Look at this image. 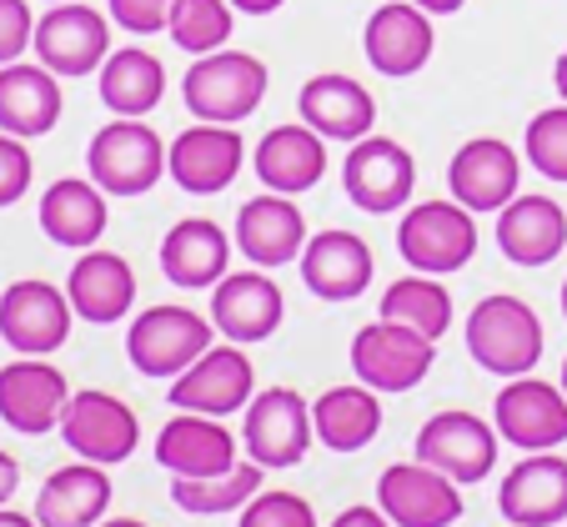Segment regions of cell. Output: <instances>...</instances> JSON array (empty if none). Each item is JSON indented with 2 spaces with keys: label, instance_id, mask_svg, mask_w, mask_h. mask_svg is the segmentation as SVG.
<instances>
[{
  "label": "cell",
  "instance_id": "15",
  "mask_svg": "<svg viewBox=\"0 0 567 527\" xmlns=\"http://www.w3.org/2000/svg\"><path fill=\"white\" fill-rule=\"evenodd\" d=\"M247 146L236 126H216V121H196L166 146V176L192 196H216L241 176Z\"/></svg>",
  "mask_w": 567,
  "mask_h": 527
},
{
  "label": "cell",
  "instance_id": "18",
  "mask_svg": "<svg viewBox=\"0 0 567 527\" xmlns=\"http://www.w3.org/2000/svg\"><path fill=\"white\" fill-rule=\"evenodd\" d=\"M362 51L377 75L408 81V75H417L422 65L432 61V51H437L432 16L422 11V6H412V0H386V6L372 11V21H367Z\"/></svg>",
  "mask_w": 567,
  "mask_h": 527
},
{
  "label": "cell",
  "instance_id": "52",
  "mask_svg": "<svg viewBox=\"0 0 567 527\" xmlns=\"http://www.w3.org/2000/svg\"><path fill=\"white\" fill-rule=\"evenodd\" d=\"M45 6H61V0H45Z\"/></svg>",
  "mask_w": 567,
  "mask_h": 527
},
{
  "label": "cell",
  "instance_id": "2",
  "mask_svg": "<svg viewBox=\"0 0 567 527\" xmlns=\"http://www.w3.org/2000/svg\"><path fill=\"white\" fill-rule=\"evenodd\" d=\"M467 352L482 372L527 376L543 362V322H537V312L523 297L493 291L467 317Z\"/></svg>",
  "mask_w": 567,
  "mask_h": 527
},
{
  "label": "cell",
  "instance_id": "44",
  "mask_svg": "<svg viewBox=\"0 0 567 527\" xmlns=\"http://www.w3.org/2000/svg\"><path fill=\"white\" fill-rule=\"evenodd\" d=\"M16 487H21V463H16L11 452H0V507L11 503Z\"/></svg>",
  "mask_w": 567,
  "mask_h": 527
},
{
  "label": "cell",
  "instance_id": "53",
  "mask_svg": "<svg viewBox=\"0 0 567 527\" xmlns=\"http://www.w3.org/2000/svg\"><path fill=\"white\" fill-rule=\"evenodd\" d=\"M513 527H517V523H513Z\"/></svg>",
  "mask_w": 567,
  "mask_h": 527
},
{
  "label": "cell",
  "instance_id": "17",
  "mask_svg": "<svg viewBox=\"0 0 567 527\" xmlns=\"http://www.w3.org/2000/svg\"><path fill=\"white\" fill-rule=\"evenodd\" d=\"M517 182H523V156H517L503 136L462 141L457 156L447 162L452 202H462L472 216L477 211H503V206L517 196Z\"/></svg>",
  "mask_w": 567,
  "mask_h": 527
},
{
  "label": "cell",
  "instance_id": "35",
  "mask_svg": "<svg viewBox=\"0 0 567 527\" xmlns=\"http://www.w3.org/2000/svg\"><path fill=\"white\" fill-rule=\"evenodd\" d=\"M261 463H236L216 477H172V503L192 517H221L241 513L261 493Z\"/></svg>",
  "mask_w": 567,
  "mask_h": 527
},
{
  "label": "cell",
  "instance_id": "6",
  "mask_svg": "<svg viewBox=\"0 0 567 527\" xmlns=\"http://www.w3.org/2000/svg\"><path fill=\"white\" fill-rule=\"evenodd\" d=\"M432 362H437V342L386 317L352 337V372L372 392H412L432 372Z\"/></svg>",
  "mask_w": 567,
  "mask_h": 527
},
{
  "label": "cell",
  "instance_id": "22",
  "mask_svg": "<svg viewBox=\"0 0 567 527\" xmlns=\"http://www.w3.org/2000/svg\"><path fill=\"white\" fill-rule=\"evenodd\" d=\"M297 111L317 136L347 141V146L362 141V136H372V126H377L372 91H367L362 81H352V75H342V71L311 75L307 86H301V96H297Z\"/></svg>",
  "mask_w": 567,
  "mask_h": 527
},
{
  "label": "cell",
  "instance_id": "5",
  "mask_svg": "<svg viewBox=\"0 0 567 527\" xmlns=\"http://www.w3.org/2000/svg\"><path fill=\"white\" fill-rule=\"evenodd\" d=\"M396 251L412 271L447 277V271L467 267L477 251V221L462 202H422L396 226Z\"/></svg>",
  "mask_w": 567,
  "mask_h": 527
},
{
  "label": "cell",
  "instance_id": "46",
  "mask_svg": "<svg viewBox=\"0 0 567 527\" xmlns=\"http://www.w3.org/2000/svg\"><path fill=\"white\" fill-rule=\"evenodd\" d=\"M412 6H422L427 16H457L467 0H412Z\"/></svg>",
  "mask_w": 567,
  "mask_h": 527
},
{
  "label": "cell",
  "instance_id": "25",
  "mask_svg": "<svg viewBox=\"0 0 567 527\" xmlns=\"http://www.w3.org/2000/svg\"><path fill=\"white\" fill-rule=\"evenodd\" d=\"M372 247L357 231H317L301 247V281L321 301H352L372 281Z\"/></svg>",
  "mask_w": 567,
  "mask_h": 527
},
{
  "label": "cell",
  "instance_id": "42",
  "mask_svg": "<svg viewBox=\"0 0 567 527\" xmlns=\"http://www.w3.org/2000/svg\"><path fill=\"white\" fill-rule=\"evenodd\" d=\"M106 6H111V21H116L121 31L156 35V31H166L176 0H106Z\"/></svg>",
  "mask_w": 567,
  "mask_h": 527
},
{
  "label": "cell",
  "instance_id": "29",
  "mask_svg": "<svg viewBox=\"0 0 567 527\" xmlns=\"http://www.w3.org/2000/svg\"><path fill=\"white\" fill-rule=\"evenodd\" d=\"M251 166H257L267 192L301 196L327 172V136H317L307 121L301 126H271L251 151Z\"/></svg>",
  "mask_w": 567,
  "mask_h": 527
},
{
  "label": "cell",
  "instance_id": "27",
  "mask_svg": "<svg viewBox=\"0 0 567 527\" xmlns=\"http://www.w3.org/2000/svg\"><path fill=\"white\" fill-rule=\"evenodd\" d=\"M65 297H71L75 317L91 327H116L136 301V271L116 251H81L65 277Z\"/></svg>",
  "mask_w": 567,
  "mask_h": 527
},
{
  "label": "cell",
  "instance_id": "28",
  "mask_svg": "<svg viewBox=\"0 0 567 527\" xmlns=\"http://www.w3.org/2000/svg\"><path fill=\"white\" fill-rule=\"evenodd\" d=\"M497 247L513 267H547L567 247V211L553 196H513L497 211Z\"/></svg>",
  "mask_w": 567,
  "mask_h": 527
},
{
  "label": "cell",
  "instance_id": "49",
  "mask_svg": "<svg viewBox=\"0 0 567 527\" xmlns=\"http://www.w3.org/2000/svg\"><path fill=\"white\" fill-rule=\"evenodd\" d=\"M96 527H146L141 517H111V523H96Z\"/></svg>",
  "mask_w": 567,
  "mask_h": 527
},
{
  "label": "cell",
  "instance_id": "3",
  "mask_svg": "<svg viewBox=\"0 0 567 527\" xmlns=\"http://www.w3.org/2000/svg\"><path fill=\"white\" fill-rule=\"evenodd\" d=\"M86 172L106 196H146L166 172V146L146 116H116L91 136Z\"/></svg>",
  "mask_w": 567,
  "mask_h": 527
},
{
  "label": "cell",
  "instance_id": "24",
  "mask_svg": "<svg viewBox=\"0 0 567 527\" xmlns=\"http://www.w3.org/2000/svg\"><path fill=\"white\" fill-rule=\"evenodd\" d=\"M497 507L517 527H553L567 517V457L533 452L497 487Z\"/></svg>",
  "mask_w": 567,
  "mask_h": 527
},
{
  "label": "cell",
  "instance_id": "41",
  "mask_svg": "<svg viewBox=\"0 0 567 527\" xmlns=\"http://www.w3.org/2000/svg\"><path fill=\"white\" fill-rule=\"evenodd\" d=\"M31 45H35L31 0H0V65L21 61Z\"/></svg>",
  "mask_w": 567,
  "mask_h": 527
},
{
  "label": "cell",
  "instance_id": "11",
  "mask_svg": "<svg viewBox=\"0 0 567 527\" xmlns=\"http://www.w3.org/2000/svg\"><path fill=\"white\" fill-rule=\"evenodd\" d=\"M251 463L261 467H297L311 452V402L291 388H267L261 397L247 402V422H241Z\"/></svg>",
  "mask_w": 567,
  "mask_h": 527
},
{
  "label": "cell",
  "instance_id": "31",
  "mask_svg": "<svg viewBox=\"0 0 567 527\" xmlns=\"http://www.w3.org/2000/svg\"><path fill=\"white\" fill-rule=\"evenodd\" d=\"M111 507V477L101 463L55 467L35 493V523L41 527H96Z\"/></svg>",
  "mask_w": 567,
  "mask_h": 527
},
{
  "label": "cell",
  "instance_id": "47",
  "mask_svg": "<svg viewBox=\"0 0 567 527\" xmlns=\"http://www.w3.org/2000/svg\"><path fill=\"white\" fill-rule=\"evenodd\" d=\"M0 527H41V523L25 513H11V507H0Z\"/></svg>",
  "mask_w": 567,
  "mask_h": 527
},
{
  "label": "cell",
  "instance_id": "23",
  "mask_svg": "<svg viewBox=\"0 0 567 527\" xmlns=\"http://www.w3.org/2000/svg\"><path fill=\"white\" fill-rule=\"evenodd\" d=\"M61 111H65L61 75L51 65H41V61L0 65V131H11L21 141L51 136Z\"/></svg>",
  "mask_w": 567,
  "mask_h": 527
},
{
  "label": "cell",
  "instance_id": "9",
  "mask_svg": "<svg viewBox=\"0 0 567 527\" xmlns=\"http://www.w3.org/2000/svg\"><path fill=\"white\" fill-rule=\"evenodd\" d=\"M257 392V366L247 362L241 342L206 347L182 376H172V407L176 412H206V417H231Z\"/></svg>",
  "mask_w": 567,
  "mask_h": 527
},
{
  "label": "cell",
  "instance_id": "1",
  "mask_svg": "<svg viewBox=\"0 0 567 527\" xmlns=\"http://www.w3.org/2000/svg\"><path fill=\"white\" fill-rule=\"evenodd\" d=\"M267 86H271V75L257 55L226 51L221 45V51H212V55H196V65L182 81V96H186V111H192L196 121L241 126V121L267 101Z\"/></svg>",
  "mask_w": 567,
  "mask_h": 527
},
{
  "label": "cell",
  "instance_id": "8",
  "mask_svg": "<svg viewBox=\"0 0 567 527\" xmlns=\"http://www.w3.org/2000/svg\"><path fill=\"white\" fill-rule=\"evenodd\" d=\"M35 61L55 75H91L111 55V21L86 0H61L35 21Z\"/></svg>",
  "mask_w": 567,
  "mask_h": 527
},
{
  "label": "cell",
  "instance_id": "12",
  "mask_svg": "<svg viewBox=\"0 0 567 527\" xmlns=\"http://www.w3.org/2000/svg\"><path fill=\"white\" fill-rule=\"evenodd\" d=\"M61 437L75 457L111 467V463H126L131 452H136L141 422L121 397H111V392H101V388H86V392H71V407H65V417H61Z\"/></svg>",
  "mask_w": 567,
  "mask_h": 527
},
{
  "label": "cell",
  "instance_id": "36",
  "mask_svg": "<svg viewBox=\"0 0 567 527\" xmlns=\"http://www.w3.org/2000/svg\"><path fill=\"white\" fill-rule=\"evenodd\" d=\"M382 317L386 322H402L412 332L442 342V332L452 327V291L442 287L437 277L417 271V277H396L392 287L382 291Z\"/></svg>",
  "mask_w": 567,
  "mask_h": 527
},
{
  "label": "cell",
  "instance_id": "39",
  "mask_svg": "<svg viewBox=\"0 0 567 527\" xmlns=\"http://www.w3.org/2000/svg\"><path fill=\"white\" fill-rule=\"evenodd\" d=\"M241 527H317V513L297 493H257L241 507Z\"/></svg>",
  "mask_w": 567,
  "mask_h": 527
},
{
  "label": "cell",
  "instance_id": "7",
  "mask_svg": "<svg viewBox=\"0 0 567 527\" xmlns=\"http://www.w3.org/2000/svg\"><path fill=\"white\" fill-rule=\"evenodd\" d=\"M342 186L357 211H372V216L402 211V206L412 202V186H417V162H412V151L402 146V141L362 136L347 151Z\"/></svg>",
  "mask_w": 567,
  "mask_h": 527
},
{
  "label": "cell",
  "instance_id": "26",
  "mask_svg": "<svg viewBox=\"0 0 567 527\" xmlns=\"http://www.w3.org/2000/svg\"><path fill=\"white\" fill-rule=\"evenodd\" d=\"M156 463L172 477H216L236 467V437L221 427V417L176 412L156 437Z\"/></svg>",
  "mask_w": 567,
  "mask_h": 527
},
{
  "label": "cell",
  "instance_id": "43",
  "mask_svg": "<svg viewBox=\"0 0 567 527\" xmlns=\"http://www.w3.org/2000/svg\"><path fill=\"white\" fill-rule=\"evenodd\" d=\"M332 527H396V523L382 513V507H347V513H337Z\"/></svg>",
  "mask_w": 567,
  "mask_h": 527
},
{
  "label": "cell",
  "instance_id": "4",
  "mask_svg": "<svg viewBox=\"0 0 567 527\" xmlns=\"http://www.w3.org/2000/svg\"><path fill=\"white\" fill-rule=\"evenodd\" d=\"M212 332H216V322H206L202 312L182 307V301L146 307L126 327V356L141 376H182L212 347Z\"/></svg>",
  "mask_w": 567,
  "mask_h": 527
},
{
  "label": "cell",
  "instance_id": "20",
  "mask_svg": "<svg viewBox=\"0 0 567 527\" xmlns=\"http://www.w3.org/2000/svg\"><path fill=\"white\" fill-rule=\"evenodd\" d=\"M287 317L281 287L267 271H226L212 287V322L216 332H226L231 342H267Z\"/></svg>",
  "mask_w": 567,
  "mask_h": 527
},
{
  "label": "cell",
  "instance_id": "45",
  "mask_svg": "<svg viewBox=\"0 0 567 527\" xmlns=\"http://www.w3.org/2000/svg\"><path fill=\"white\" fill-rule=\"evenodd\" d=\"M231 6H236L241 16H271V11H281L287 0H231Z\"/></svg>",
  "mask_w": 567,
  "mask_h": 527
},
{
  "label": "cell",
  "instance_id": "38",
  "mask_svg": "<svg viewBox=\"0 0 567 527\" xmlns=\"http://www.w3.org/2000/svg\"><path fill=\"white\" fill-rule=\"evenodd\" d=\"M523 151L547 182H567V101L553 111H537V116L527 121Z\"/></svg>",
  "mask_w": 567,
  "mask_h": 527
},
{
  "label": "cell",
  "instance_id": "51",
  "mask_svg": "<svg viewBox=\"0 0 567 527\" xmlns=\"http://www.w3.org/2000/svg\"><path fill=\"white\" fill-rule=\"evenodd\" d=\"M563 392H567V356H563Z\"/></svg>",
  "mask_w": 567,
  "mask_h": 527
},
{
  "label": "cell",
  "instance_id": "13",
  "mask_svg": "<svg viewBox=\"0 0 567 527\" xmlns=\"http://www.w3.org/2000/svg\"><path fill=\"white\" fill-rule=\"evenodd\" d=\"M65 407H71V382L45 356H16L11 366H0V422L11 432L41 437L61 427Z\"/></svg>",
  "mask_w": 567,
  "mask_h": 527
},
{
  "label": "cell",
  "instance_id": "33",
  "mask_svg": "<svg viewBox=\"0 0 567 527\" xmlns=\"http://www.w3.org/2000/svg\"><path fill=\"white\" fill-rule=\"evenodd\" d=\"M311 427H317L321 447L362 452L382 432V402H377V392L367 382H357V388H327L311 402Z\"/></svg>",
  "mask_w": 567,
  "mask_h": 527
},
{
  "label": "cell",
  "instance_id": "40",
  "mask_svg": "<svg viewBox=\"0 0 567 527\" xmlns=\"http://www.w3.org/2000/svg\"><path fill=\"white\" fill-rule=\"evenodd\" d=\"M31 176H35V162L25 151L21 136L0 131V206H16L25 192H31Z\"/></svg>",
  "mask_w": 567,
  "mask_h": 527
},
{
  "label": "cell",
  "instance_id": "37",
  "mask_svg": "<svg viewBox=\"0 0 567 527\" xmlns=\"http://www.w3.org/2000/svg\"><path fill=\"white\" fill-rule=\"evenodd\" d=\"M231 25H236L231 0H176L172 21H166V35H172L186 55H212L231 41Z\"/></svg>",
  "mask_w": 567,
  "mask_h": 527
},
{
  "label": "cell",
  "instance_id": "32",
  "mask_svg": "<svg viewBox=\"0 0 567 527\" xmlns=\"http://www.w3.org/2000/svg\"><path fill=\"white\" fill-rule=\"evenodd\" d=\"M106 192L96 182H81V176H61L41 192V231L55 241V247H75L86 251L106 237Z\"/></svg>",
  "mask_w": 567,
  "mask_h": 527
},
{
  "label": "cell",
  "instance_id": "48",
  "mask_svg": "<svg viewBox=\"0 0 567 527\" xmlns=\"http://www.w3.org/2000/svg\"><path fill=\"white\" fill-rule=\"evenodd\" d=\"M553 86H557V96L567 101V51L557 55V65H553Z\"/></svg>",
  "mask_w": 567,
  "mask_h": 527
},
{
  "label": "cell",
  "instance_id": "14",
  "mask_svg": "<svg viewBox=\"0 0 567 527\" xmlns=\"http://www.w3.org/2000/svg\"><path fill=\"white\" fill-rule=\"evenodd\" d=\"M412 452H417V463L447 473L452 483H482L497 463V427H487V422L472 417V412L447 407L422 422Z\"/></svg>",
  "mask_w": 567,
  "mask_h": 527
},
{
  "label": "cell",
  "instance_id": "50",
  "mask_svg": "<svg viewBox=\"0 0 567 527\" xmlns=\"http://www.w3.org/2000/svg\"><path fill=\"white\" fill-rule=\"evenodd\" d=\"M563 317H567V281H563Z\"/></svg>",
  "mask_w": 567,
  "mask_h": 527
},
{
  "label": "cell",
  "instance_id": "19",
  "mask_svg": "<svg viewBox=\"0 0 567 527\" xmlns=\"http://www.w3.org/2000/svg\"><path fill=\"white\" fill-rule=\"evenodd\" d=\"M377 507L396 527H452L462 517V483L427 463H396L377 483Z\"/></svg>",
  "mask_w": 567,
  "mask_h": 527
},
{
  "label": "cell",
  "instance_id": "30",
  "mask_svg": "<svg viewBox=\"0 0 567 527\" xmlns=\"http://www.w3.org/2000/svg\"><path fill=\"white\" fill-rule=\"evenodd\" d=\"M226 267H231V241L212 216H186L161 241V271L182 291L216 287L226 277Z\"/></svg>",
  "mask_w": 567,
  "mask_h": 527
},
{
  "label": "cell",
  "instance_id": "21",
  "mask_svg": "<svg viewBox=\"0 0 567 527\" xmlns=\"http://www.w3.org/2000/svg\"><path fill=\"white\" fill-rule=\"evenodd\" d=\"M236 247H241L247 261H257V267L301 261V247H307V216H301V206L291 202V196L261 192L236 211Z\"/></svg>",
  "mask_w": 567,
  "mask_h": 527
},
{
  "label": "cell",
  "instance_id": "34",
  "mask_svg": "<svg viewBox=\"0 0 567 527\" xmlns=\"http://www.w3.org/2000/svg\"><path fill=\"white\" fill-rule=\"evenodd\" d=\"M101 101L111 116H151L166 96V65L141 45H121L101 65Z\"/></svg>",
  "mask_w": 567,
  "mask_h": 527
},
{
  "label": "cell",
  "instance_id": "10",
  "mask_svg": "<svg viewBox=\"0 0 567 527\" xmlns=\"http://www.w3.org/2000/svg\"><path fill=\"white\" fill-rule=\"evenodd\" d=\"M71 297L51 281H11L0 291V342L21 356H51L71 337Z\"/></svg>",
  "mask_w": 567,
  "mask_h": 527
},
{
  "label": "cell",
  "instance_id": "16",
  "mask_svg": "<svg viewBox=\"0 0 567 527\" xmlns=\"http://www.w3.org/2000/svg\"><path fill=\"white\" fill-rule=\"evenodd\" d=\"M497 437L527 452H553L567 442V392L543 382V376H513L493 402Z\"/></svg>",
  "mask_w": 567,
  "mask_h": 527
}]
</instances>
